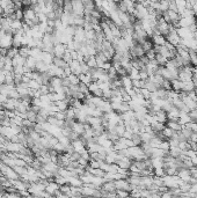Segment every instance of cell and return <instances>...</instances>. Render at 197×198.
<instances>
[{"label": "cell", "instance_id": "1", "mask_svg": "<svg viewBox=\"0 0 197 198\" xmlns=\"http://www.w3.org/2000/svg\"><path fill=\"white\" fill-rule=\"evenodd\" d=\"M166 38V42L167 43H169V44H172L173 46H175L176 48L177 45L181 43V38L180 36L177 35V31H176V29L174 28V27H169V32H168V35L165 37Z\"/></svg>", "mask_w": 197, "mask_h": 198}, {"label": "cell", "instance_id": "2", "mask_svg": "<svg viewBox=\"0 0 197 198\" xmlns=\"http://www.w3.org/2000/svg\"><path fill=\"white\" fill-rule=\"evenodd\" d=\"M179 80L182 82L193 80V66H183L179 70Z\"/></svg>", "mask_w": 197, "mask_h": 198}, {"label": "cell", "instance_id": "3", "mask_svg": "<svg viewBox=\"0 0 197 198\" xmlns=\"http://www.w3.org/2000/svg\"><path fill=\"white\" fill-rule=\"evenodd\" d=\"M66 51H67V48H66L65 44L57 43V44H55V46H54L52 55H54V57H56V58H63L64 55L66 53Z\"/></svg>", "mask_w": 197, "mask_h": 198}, {"label": "cell", "instance_id": "4", "mask_svg": "<svg viewBox=\"0 0 197 198\" xmlns=\"http://www.w3.org/2000/svg\"><path fill=\"white\" fill-rule=\"evenodd\" d=\"M72 8L75 16H85V7L82 1H72Z\"/></svg>", "mask_w": 197, "mask_h": 198}, {"label": "cell", "instance_id": "5", "mask_svg": "<svg viewBox=\"0 0 197 198\" xmlns=\"http://www.w3.org/2000/svg\"><path fill=\"white\" fill-rule=\"evenodd\" d=\"M59 188H60V186H58L56 182L50 181V182H48V184L45 186V192L49 194L50 196H56V194L59 191Z\"/></svg>", "mask_w": 197, "mask_h": 198}, {"label": "cell", "instance_id": "6", "mask_svg": "<svg viewBox=\"0 0 197 198\" xmlns=\"http://www.w3.org/2000/svg\"><path fill=\"white\" fill-rule=\"evenodd\" d=\"M115 186L116 190H123L130 192L131 191V186L130 183L127 182V180H118V181H115Z\"/></svg>", "mask_w": 197, "mask_h": 198}, {"label": "cell", "instance_id": "7", "mask_svg": "<svg viewBox=\"0 0 197 198\" xmlns=\"http://www.w3.org/2000/svg\"><path fill=\"white\" fill-rule=\"evenodd\" d=\"M69 66H70L71 69V72H72V74H74V75H78V77H80V74H81V64L79 63V61L77 60H72L69 64Z\"/></svg>", "mask_w": 197, "mask_h": 198}, {"label": "cell", "instance_id": "8", "mask_svg": "<svg viewBox=\"0 0 197 198\" xmlns=\"http://www.w3.org/2000/svg\"><path fill=\"white\" fill-rule=\"evenodd\" d=\"M181 115V111L175 107H172V109L167 111V119L168 121H179Z\"/></svg>", "mask_w": 197, "mask_h": 198}, {"label": "cell", "instance_id": "9", "mask_svg": "<svg viewBox=\"0 0 197 198\" xmlns=\"http://www.w3.org/2000/svg\"><path fill=\"white\" fill-rule=\"evenodd\" d=\"M101 190L104 191V192H108V194L115 192L116 191L115 181H106V182L103 183V186H101Z\"/></svg>", "mask_w": 197, "mask_h": 198}, {"label": "cell", "instance_id": "10", "mask_svg": "<svg viewBox=\"0 0 197 198\" xmlns=\"http://www.w3.org/2000/svg\"><path fill=\"white\" fill-rule=\"evenodd\" d=\"M177 176L180 177V180H182L183 182H187L189 183L190 181V178H191V174H190V170L189 169H180L177 171Z\"/></svg>", "mask_w": 197, "mask_h": 198}, {"label": "cell", "instance_id": "11", "mask_svg": "<svg viewBox=\"0 0 197 198\" xmlns=\"http://www.w3.org/2000/svg\"><path fill=\"white\" fill-rule=\"evenodd\" d=\"M166 126L169 128L171 130H173L174 132H180L181 130H182V128H183V126L179 123V121H167Z\"/></svg>", "mask_w": 197, "mask_h": 198}, {"label": "cell", "instance_id": "12", "mask_svg": "<svg viewBox=\"0 0 197 198\" xmlns=\"http://www.w3.org/2000/svg\"><path fill=\"white\" fill-rule=\"evenodd\" d=\"M154 119H156V122H159V123H162V124H165V125H166V123H167V121H168V119H167V113L161 109L160 111L156 113Z\"/></svg>", "mask_w": 197, "mask_h": 198}, {"label": "cell", "instance_id": "13", "mask_svg": "<svg viewBox=\"0 0 197 198\" xmlns=\"http://www.w3.org/2000/svg\"><path fill=\"white\" fill-rule=\"evenodd\" d=\"M151 41H152L153 45H158V46H164L166 44V38L161 35H153Z\"/></svg>", "mask_w": 197, "mask_h": 198}, {"label": "cell", "instance_id": "14", "mask_svg": "<svg viewBox=\"0 0 197 198\" xmlns=\"http://www.w3.org/2000/svg\"><path fill=\"white\" fill-rule=\"evenodd\" d=\"M151 159V165H152L153 169L156 168H164V158H150Z\"/></svg>", "mask_w": 197, "mask_h": 198}, {"label": "cell", "instance_id": "15", "mask_svg": "<svg viewBox=\"0 0 197 198\" xmlns=\"http://www.w3.org/2000/svg\"><path fill=\"white\" fill-rule=\"evenodd\" d=\"M171 84H172V90L176 92V93H181V92H182V85H183V82L181 80L175 79V80L171 81Z\"/></svg>", "mask_w": 197, "mask_h": 198}, {"label": "cell", "instance_id": "16", "mask_svg": "<svg viewBox=\"0 0 197 198\" xmlns=\"http://www.w3.org/2000/svg\"><path fill=\"white\" fill-rule=\"evenodd\" d=\"M121 81H122V87H123L127 92L130 90V89H132V80L127 77V75L124 78H121Z\"/></svg>", "mask_w": 197, "mask_h": 198}, {"label": "cell", "instance_id": "17", "mask_svg": "<svg viewBox=\"0 0 197 198\" xmlns=\"http://www.w3.org/2000/svg\"><path fill=\"white\" fill-rule=\"evenodd\" d=\"M194 90H195V85H194L193 80L183 82V85H182V92L190 93V92H194Z\"/></svg>", "mask_w": 197, "mask_h": 198}, {"label": "cell", "instance_id": "18", "mask_svg": "<svg viewBox=\"0 0 197 198\" xmlns=\"http://www.w3.org/2000/svg\"><path fill=\"white\" fill-rule=\"evenodd\" d=\"M52 64L55 65V66H57V67H59V69H66L67 66H69V64L66 63L63 58H56V57H54V61H52Z\"/></svg>", "mask_w": 197, "mask_h": 198}, {"label": "cell", "instance_id": "19", "mask_svg": "<svg viewBox=\"0 0 197 198\" xmlns=\"http://www.w3.org/2000/svg\"><path fill=\"white\" fill-rule=\"evenodd\" d=\"M189 57H190V65L193 67H197V52L195 50H189Z\"/></svg>", "mask_w": 197, "mask_h": 198}, {"label": "cell", "instance_id": "20", "mask_svg": "<svg viewBox=\"0 0 197 198\" xmlns=\"http://www.w3.org/2000/svg\"><path fill=\"white\" fill-rule=\"evenodd\" d=\"M161 133H162V136H164L165 140H169V139H172V138H173V136H174V133H175V132H174L173 130L169 129V128H167V126H166V128L162 130V132H161Z\"/></svg>", "mask_w": 197, "mask_h": 198}, {"label": "cell", "instance_id": "21", "mask_svg": "<svg viewBox=\"0 0 197 198\" xmlns=\"http://www.w3.org/2000/svg\"><path fill=\"white\" fill-rule=\"evenodd\" d=\"M127 77L130 78L132 81L140 80V78H139V71H138L137 69H133V67H132L131 71L127 73Z\"/></svg>", "mask_w": 197, "mask_h": 198}, {"label": "cell", "instance_id": "22", "mask_svg": "<svg viewBox=\"0 0 197 198\" xmlns=\"http://www.w3.org/2000/svg\"><path fill=\"white\" fill-rule=\"evenodd\" d=\"M140 45H142V48H143V50L145 51V53L148 52L150 50H152L153 46H154V45H153V43H152V41H151V40H146V41H145V42L143 43V44H140Z\"/></svg>", "mask_w": 197, "mask_h": 198}, {"label": "cell", "instance_id": "23", "mask_svg": "<svg viewBox=\"0 0 197 198\" xmlns=\"http://www.w3.org/2000/svg\"><path fill=\"white\" fill-rule=\"evenodd\" d=\"M156 61L158 63V65H159V66H162V67H165L168 60H167V59H166L164 56H161V55H159V53H158V55H156Z\"/></svg>", "mask_w": 197, "mask_h": 198}, {"label": "cell", "instance_id": "24", "mask_svg": "<svg viewBox=\"0 0 197 198\" xmlns=\"http://www.w3.org/2000/svg\"><path fill=\"white\" fill-rule=\"evenodd\" d=\"M130 140L133 142V146H140L143 144V142H142V139H140L139 133H133Z\"/></svg>", "mask_w": 197, "mask_h": 198}, {"label": "cell", "instance_id": "25", "mask_svg": "<svg viewBox=\"0 0 197 198\" xmlns=\"http://www.w3.org/2000/svg\"><path fill=\"white\" fill-rule=\"evenodd\" d=\"M166 173H165L164 168H156V169L153 170V176L154 177H164Z\"/></svg>", "mask_w": 197, "mask_h": 198}, {"label": "cell", "instance_id": "26", "mask_svg": "<svg viewBox=\"0 0 197 198\" xmlns=\"http://www.w3.org/2000/svg\"><path fill=\"white\" fill-rule=\"evenodd\" d=\"M159 5H160V11L162 13L167 12L169 9V1H159Z\"/></svg>", "mask_w": 197, "mask_h": 198}, {"label": "cell", "instance_id": "27", "mask_svg": "<svg viewBox=\"0 0 197 198\" xmlns=\"http://www.w3.org/2000/svg\"><path fill=\"white\" fill-rule=\"evenodd\" d=\"M116 196L117 198H127L130 197V192H127V191H123V190H116Z\"/></svg>", "mask_w": 197, "mask_h": 198}, {"label": "cell", "instance_id": "28", "mask_svg": "<svg viewBox=\"0 0 197 198\" xmlns=\"http://www.w3.org/2000/svg\"><path fill=\"white\" fill-rule=\"evenodd\" d=\"M164 169L167 176H175V175H177L176 168H164Z\"/></svg>", "mask_w": 197, "mask_h": 198}, {"label": "cell", "instance_id": "29", "mask_svg": "<svg viewBox=\"0 0 197 198\" xmlns=\"http://www.w3.org/2000/svg\"><path fill=\"white\" fill-rule=\"evenodd\" d=\"M145 57L147 58L148 60H154V59H156V52L153 51V49H152V50H150L148 52L145 53Z\"/></svg>", "mask_w": 197, "mask_h": 198}, {"label": "cell", "instance_id": "30", "mask_svg": "<svg viewBox=\"0 0 197 198\" xmlns=\"http://www.w3.org/2000/svg\"><path fill=\"white\" fill-rule=\"evenodd\" d=\"M188 115H189V117L191 118V121H193V122L197 121V109L191 110V111H189Z\"/></svg>", "mask_w": 197, "mask_h": 198}, {"label": "cell", "instance_id": "31", "mask_svg": "<svg viewBox=\"0 0 197 198\" xmlns=\"http://www.w3.org/2000/svg\"><path fill=\"white\" fill-rule=\"evenodd\" d=\"M161 198H174V196H173V195L169 192V190H167L166 192L161 194Z\"/></svg>", "mask_w": 197, "mask_h": 198}, {"label": "cell", "instance_id": "32", "mask_svg": "<svg viewBox=\"0 0 197 198\" xmlns=\"http://www.w3.org/2000/svg\"><path fill=\"white\" fill-rule=\"evenodd\" d=\"M189 192H191V194H194V195H197V183L191 186V189H190Z\"/></svg>", "mask_w": 197, "mask_h": 198}, {"label": "cell", "instance_id": "33", "mask_svg": "<svg viewBox=\"0 0 197 198\" xmlns=\"http://www.w3.org/2000/svg\"><path fill=\"white\" fill-rule=\"evenodd\" d=\"M190 160H191V163H193V166L196 167L197 166V155H196V157H194L193 159H190Z\"/></svg>", "mask_w": 197, "mask_h": 198}, {"label": "cell", "instance_id": "34", "mask_svg": "<svg viewBox=\"0 0 197 198\" xmlns=\"http://www.w3.org/2000/svg\"><path fill=\"white\" fill-rule=\"evenodd\" d=\"M4 109V104L2 103H0V110H2Z\"/></svg>", "mask_w": 197, "mask_h": 198}, {"label": "cell", "instance_id": "35", "mask_svg": "<svg viewBox=\"0 0 197 198\" xmlns=\"http://www.w3.org/2000/svg\"><path fill=\"white\" fill-rule=\"evenodd\" d=\"M196 52H197V50H196Z\"/></svg>", "mask_w": 197, "mask_h": 198}]
</instances>
